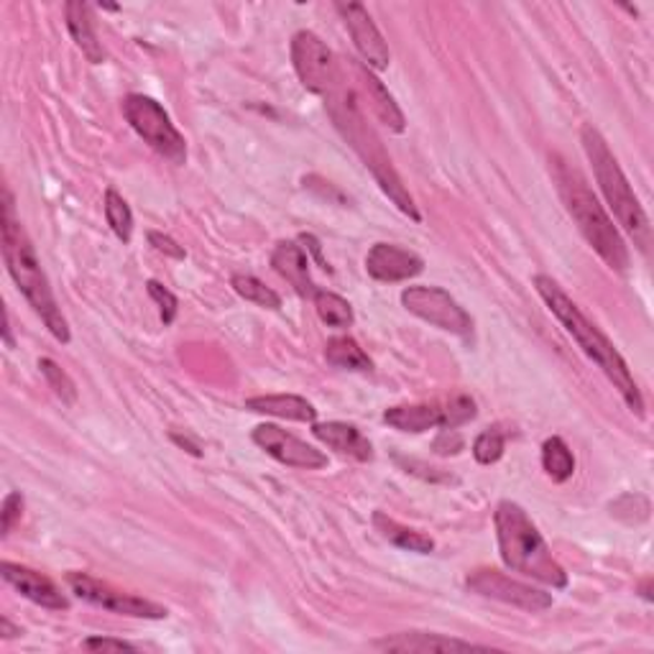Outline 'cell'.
I'll list each match as a JSON object with an SVG mask.
<instances>
[{
  "mask_svg": "<svg viewBox=\"0 0 654 654\" xmlns=\"http://www.w3.org/2000/svg\"><path fill=\"white\" fill-rule=\"evenodd\" d=\"M0 238H3V261L11 279L19 287V292L27 297V302L34 308V312L44 322L49 333H52L62 345L72 341L70 322L62 314V308L56 304V297L49 284L46 271L41 269V261L37 256V248L31 243L27 228L15 218V200L11 189L3 187V218H0Z\"/></svg>",
  "mask_w": 654,
  "mask_h": 654,
  "instance_id": "cell-3",
  "label": "cell"
},
{
  "mask_svg": "<svg viewBox=\"0 0 654 654\" xmlns=\"http://www.w3.org/2000/svg\"><path fill=\"white\" fill-rule=\"evenodd\" d=\"M374 527L388 544H394V548H399L404 552H417V554L435 552L433 537L425 534V532H417V529H412V527L399 525L396 519L386 517L384 511H376L374 515Z\"/></svg>",
  "mask_w": 654,
  "mask_h": 654,
  "instance_id": "cell-23",
  "label": "cell"
},
{
  "mask_svg": "<svg viewBox=\"0 0 654 654\" xmlns=\"http://www.w3.org/2000/svg\"><path fill=\"white\" fill-rule=\"evenodd\" d=\"M39 371L41 376L46 378V384L54 392L56 399L68 404V407H74V404H77V386H74V381L70 378L68 371L60 366V363L54 359H39Z\"/></svg>",
  "mask_w": 654,
  "mask_h": 654,
  "instance_id": "cell-29",
  "label": "cell"
},
{
  "mask_svg": "<svg viewBox=\"0 0 654 654\" xmlns=\"http://www.w3.org/2000/svg\"><path fill=\"white\" fill-rule=\"evenodd\" d=\"M68 585L80 601L93 603V606L111 611V614L131 616V619H148V621H162V619L169 616L167 606H159V603L141 599V595H134V593L118 591V588L97 581V578L87 575V573H70Z\"/></svg>",
  "mask_w": 654,
  "mask_h": 654,
  "instance_id": "cell-10",
  "label": "cell"
},
{
  "mask_svg": "<svg viewBox=\"0 0 654 654\" xmlns=\"http://www.w3.org/2000/svg\"><path fill=\"white\" fill-rule=\"evenodd\" d=\"M466 588L470 593L484 595V599L507 603V606H517L525 611H532V614H540V611H548L552 606V595L540 591V588H532L527 583H519L515 578L499 573V570L491 568H478L466 578Z\"/></svg>",
  "mask_w": 654,
  "mask_h": 654,
  "instance_id": "cell-11",
  "label": "cell"
},
{
  "mask_svg": "<svg viewBox=\"0 0 654 654\" xmlns=\"http://www.w3.org/2000/svg\"><path fill=\"white\" fill-rule=\"evenodd\" d=\"M82 647L90 652H136V644L113 640V636H90V640L82 642Z\"/></svg>",
  "mask_w": 654,
  "mask_h": 654,
  "instance_id": "cell-35",
  "label": "cell"
},
{
  "mask_svg": "<svg viewBox=\"0 0 654 654\" xmlns=\"http://www.w3.org/2000/svg\"><path fill=\"white\" fill-rule=\"evenodd\" d=\"M300 243H304V246H308V248H310V251H312V256H314V259H318V263H320V267H322V269H325V271H330V263H328L325 259H322V246H320V241H318V238H314L312 233H302V236H300Z\"/></svg>",
  "mask_w": 654,
  "mask_h": 654,
  "instance_id": "cell-37",
  "label": "cell"
},
{
  "mask_svg": "<svg viewBox=\"0 0 654 654\" xmlns=\"http://www.w3.org/2000/svg\"><path fill=\"white\" fill-rule=\"evenodd\" d=\"M532 284L537 289V294L542 297V302L548 304V310L560 320V325L565 328V333L581 345V351L603 371V374H606L611 384H614L621 399L626 402V407L632 409L636 417H644V399L640 386H636L624 355L616 351L614 343H611L606 335H603V330L585 318L581 308L562 292V287L552 277L537 274Z\"/></svg>",
  "mask_w": 654,
  "mask_h": 654,
  "instance_id": "cell-2",
  "label": "cell"
},
{
  "mask_svg": "<svg viewBox=\"0 0 654 654\" xmlns=\"http://www.w3.org/2000/svg\"><path fill=\"white\" fill-rule=\"evenodd\" d=\"M230 287L236 289V294L241 297V300L259 304V308H263V310H279L281 308V297L274 292V289L267 287L261 279H256L251 274H236L233 279H230Z\"/></svg>",
  "mask_w": 654,
  "mask_h": 654,
  "instance_id": "cell-28",
  "label": "cell"
},
{
  "mask_svg": "<svg viewBox=\"0 0 654 654\" xmlns=\"http://www.w3.org/2000/svg\"><path fill=\"white\" fill-rule=\"evenodd\" d=\"M581 144L585 148L588 162H591L595 181H599L603 197L619 220V226L634 238V246L647 256L652 246V228L650 218L644 212L640 197L634 195V187L629 185L624 169L619 167V159L609 148V141L593 123H585L581 128Z\"/></svg>",
  "mask_w": 654,
  "mask_h": 654,
  "instance_id": "cell-6",
  "label": "cell"
},
{
  "mask_svg": "<svg viewBox=\"0 0 654 654\" xmlns=\"http://www.w3.org/2000/svg\"><path fill=\"white\" fill-rule=\"evenodd\" d=\"M148 243H152L156 251L169 256V259H177V261H185L187 259V251L181 248L174 238L159 233V230H148Z\"/></svg>",
  "mask_w": 654,
  "mask_h": 654,
  "instance_id": "cell-34",
  "label": "cell"
},
{
  "mask_svg": "<svg viewBox=\"0 0 654 654\" xmlns=\"http://www.w3.org/2000/svg\"><path fill=\"white\" fill-rule=\"evenodd\" d=\"M23 507H27V501H23L21 491H11L6 496L3 509H0V532H3V537L11 534L13 527L21 521Z\"/></svg>",
  "mask_w": 654,
  "mask_h": 654,
  "instance_id": "cell-33",
  "label": "cell"
},
{
  "mask_svg": "<svg viewBox=\"0 0 654 654\" xmlns=\"http://www.w3.org/2000/svg\"><path fill=\"white\" fill-rule=\"evenodd\" d=\"M325 361L330 366L355 371V374H371L374 371V361L368 359V353L351 335L330 338L325 345Z\"/></svg>",
  "mask_w": 654,
  "mask_h": 654,
  "instance_id": "cell-24",
  "label": "cell"
},
{
  "mask_svg": "<svg viewBox=\"0 0 654 654\" xmlns=\"http://www.w3.org/2000/svg\"><path fill=\"white\" fill-rule=\"evenodd\" d=\"M6 314V325H3V341L8 347H15V341H13V333H11V314H8V310H3Z\"/></svg>",
  "mask_w": 654,
  "mask_h": 654,
  "instance_id": "cell-40",
  "label": "cell"
},
{
  "mask_svg": "<svg viewBox=\"0 0 654 654\" xmlns=\"http://www.w3.org/2000/svg\"><path fill=\"white\" fill-rule=\"evenodd\" d=\"M251 440L259 445V448L271 455V458L284 463L289 468H300V470H320L328 466V455L312 448L300 437L289 435L287 429H281L277 425H259L251 433Z\"/></svg>",
  "mask_w": 654,
  "mask_h": 654,
  "instance_id": "cell-13",
  "label": "cell"
},
{
  "mask_svg": "<svg viewBox=\"0 0 654 654\" xmlns=\"http://www.w3.org/2000/svg\"><path fill=\"white\" fill-rule=\"evenodd\" d=\"M542 468L554 484H565L575 474V455L562 437H548L542 445Z\"/></svg>",
  "mask_w": 654,
  "mask_h": 654,
  "instance_id": "cell-25",
  "label": "cell"
},
{
  "mask_svg": "<svg viewBox=\"0 0 654 654\" xmlns=\"http://www.w3.org/2000/svg\"><path fill=\"white\" fill-rule=\"evenodd\" d=\"M146 289H148V297H152V300L156 304H159L164 325H172L174 318H177V312H179V300H177V297H174L169 292V289L164 287V284H159V281H156V279L148 281Z\"/></svg>",
  "mask_w": 654,
  "mask_h": 654,
  "instance_id": "cell-32",
  "label": "cell"
},
{
  "mask_svg": "<svg viewBox=\"0 0 654 654\" xmlns=\"http://www.w3.org/2000/svg\"><path fill=\"white\" fill-rule=\"evenodd\" d=\"M325 107L330 118L335 123V128L341 131V136L351 144L353 152L361 156V162L366 164V169L374 174V179L378 181V187L384 189L388 200L399 207L404 215H409L414 222H419L422 215L417 210V205H414V197L409 195V189L404 187L399 174H396L384 144H381V138L376 136V131L368 126L366 107L361 103L359 90H355L351 85V80H347V68L341 85L325 97Z\"/></svg>",
  "mask_w": 654,
  "mask_h": 654,
  "instance_id": "cell-1",
  "label": "cell"
},
{
  "mask_svg": "<svg viewBox=\"0 0 654 654\" xmlns=\"http://www.w3.org/2000/svg\"><path fill=\"white\" fill-rule=\"evenodd\" d=\"M504 450H507V437H504L499 427L484 429L474 443V458L481 463V466H494V463H499Z\"/></svg>",
  "mask_w": 654,
  "mask_h": 654,
  "instance_id": "cell-31",
  "label": "cell"
},
{
  "mask_svg": "<svg viewBox=\"0 0 654 654\" xmlns=\"http://www.w3.org/2000/svg\"><path fill=\"white\" fill-rule=\"evenodd\" d=\"M335 11L341 13L347 34H351L355 49H359L363 64L371 72H384L392 64V52L388 44L381 37L378 27L371 19L366 6L361 3H335Z\"/></svg>",
  "mask_w": 654,
  "mask_h": 654,
  "instance_id": "cell-12",
  "label": "cell"
},
{
  "mask_svg": "<svg viewBox=\"0 0 654 654\" xmlns=\"http://www.w3.org/2000/svg\"><path fill=\"white\" fill-rule=\"evenodd\" d=\"M21 634H23L21 626H15L11 619L8 616L0 619V636H3V640H15V636H21Z\"/></svg>",
  "mask_w": 654,
  "mask_h": 654,
  "instance_id": "cell-39",
  "label": "cell"
},
{
  "mask_svg": "<svg viewBox=\"0 0 654 654\" xmlns=\"http://www.w3.org/2000/svg\"><path fill=\"white\" fill-rule=\"evenodd\" d=\"M366 271L371 279L384 281V284H399L409 281L425 271V259L409 248L394 243H376L366 253Z\"/></svg>",
  "mask_w": 654,
  "mask_h": 654,
  "instance_id": "cell-15",
  "label": "cell"
},
{
  "mask_svg": "<svg viewBox=\"0 0 654 654\" xmlns=\"http://www.w3.org/2000/svg\"><path fill=\"white\" fill-rule=\"evenodd\" d=\"M103 207H105L107 226H111L113 233L118 236V241L131 243V236H134V212H131L128 203L123 200V195L118 193V189H113V187L105 189Z\"/></svg>",
  "mask_w": 654,
  "mask_h": 654,
  "instance_id": "cell-27",
  "label": "cell"
},
{
  "mask_svg": "<svg viewBox=\"0 0 654 654\" xmlns=\"http://www.w3.org/2000/svg\"><path fill=\"white\" fill-rule=\"evenodd\" d=\"M404 310L414 318L429 322L437 330L458 335L463 341L474 338V318L443 287H407L402 292Z\"/></svg>",
  "mask_w": 654,
  "mask_h": 654,
  "instance_id": "cell-9",
  "label": "cell"
},
{
  "mask_svg": "<svg viewBox=\"0 0 654 654\" xmlns=\"http://www.w3.org/2000/svg\"><path fill=\"white\" fill-rule=\"evenodd\" d=\"M312 435L328 448L359 463H368L374 458V445L368 443V437H363L361 429L347 425V422H314Z\"/></svg>",
  "mask_w": 654,
  "mask_h": 654,
  "instance_id": "cell-17",
  "label": "cell"
},
{
  "mask_svg": "<svg viewBox=\"0 0 654 654\" xmlns=\"http://www.w3.org/2000/svg\"><path fill=\"white\" fill-rule=\"evenodd\" d=\"M371 647L384 650V652H417V654H427V652H463V650H486L478 647L474 642H463L455 640V636H445V634H433V632H404V634H394V636H384V640H376Z\"/></svg>",
  "mask_w": 654,
  "mask_h": 654,
  "instance_id": "cell-18",
  "label": "cell"
},
{
  "mask_svg": "<svg viewBox=\"0 0 654 654\" xmlns=\"http://www.w3.org/2000/svg\"><path fill=\"white\" fill-rule=\"evenodd\" d=\"M347 64H351V72L355 74V80L361 82V90L355 87L359 90L361 103H366L371 107V113H374L376 118L392 131V134H404V131H407V118H404L402 107L396 105L392 93L384 87V82H381L376 74L366 68V64H359V62H347Z\"/></svg>",
  "mask_w": 654,
  "mask_h": 654,
  "instance_id": "cell-16",
  "label": "cell"
},
{
  "mask_svg": "<svg viewBox=\"0 0 654 654\" xmlns=\"http://www.w3.org/2000/svg\"><path fill=\"white\" fill-rule=\"evenodd\" d=\"M384 422L399 433H427V429L443 427V404H399L384 412Z\"/></svg>",
  "mask_w": 654,
  "mask_h": 654,
  "instance_id": "cell-22",
  "label": "cell"
},
{
  "mask_svg": "<svg viewBox=\"0 0 654 654\" xmlns=\"http://www.w3.org/2000/svg\"><path fill=\"white\" fill-rule=\"evenodd\" d=\"M292 64L304 90L320 95L322 101L341 85L345 74L343 62L312 31H297L292 37Z\"/></svg>",
  "mask_w": 654,
  "mask_h": 654,
  "instance_id": "cell-8",
  "label": "cell"
},
{
  "mask_svg": "<svg viewBox=\"0 0 654 654\" xmlns=\"http://www.w3.org/2000/svg\"><path fill=\"white\" fill-rule=\"evenodd\" d=\"M550 174L562 205H565L568 215L573 218L578 230H581L585 243L601 256V261L611 271L626 274L629 267H632V253H629L626 241L614 226V218L599 203L593 189L588 187L583 174L570 167L560 154H550Z\"/></svg>",
  "mask_w": 654,
  "mask_h": 654,
  "instance_id": "cell-4",
  "label": "cell"
},
{
  "mask_svg": "<svg viewBox=\"0 0 654 654\" xmlns=\"http://www.w3.org/2000/svg\"><path fill=\"white\" fill-rule=\"evenodd\" d=\"M271 267L281 279H287L300 297H314L318 287L310 277V259L302 246L294 241H279L271 251Z\"/></svg>",
  "mask_w": 654,
  "mask_h": 654,
  "instance_id": "cell-19",
  "label": "cell"
},
{
  "mask_svg": "<svg viewBox=\"0 0 654 654\" xmlns=\"http://www.w3.org/2000/svg\"><path fill=\"white\" fill-rule=\"evenodd\" d=\"M312 300H314V310H318V318L325 322L328 328H351L355 322L351 302L343 300L341 294L318 289Z\"/></svg>",
  "mask_w": 654,
  "mask_h": 654,
  "instance_id": "cell-26",
  "label": "cell"
},
{
  "mask_svg": "<svg viewBox=\"0 0 654 654\" xmlns=\"http://www.w3.org/2000/svg\"><path fill=\"white\" fill-rule=\"evenodd\" d=\"M463 445H466V440H463L458 429H440V435H437L433 443V450L437 455H458L463 450Z\"/></svg>",
  "mask_w": 654,
  "mask_h": 654,
  "instance_id": "cell-36",
  "label": "cell"
},
{
  "mask_svg": "<svg viewBox=\"0 0 654 654\" xmlns=\"http://www.w3.org/2000/svg\"><path fill=\"white\" fill-rule=\"evenodd\" d=\"M0 578H3L13 591H19L23 599H29L41 609H49V611L70 609L68 595L60 591V585H56L52 578L37 573V570H31L27 565H15V562L6 560L0 562Z\"/></svg>",
  "mask_w": 654,
  "mask_h": 654,
  "instance_id": "cell-14",
  "label": "cell"
},
{
  "mask_svg": "<svg viewBox=\"0 0 654 654\" xmlns=\"http://www.w3.org/2000/svg\"><path fill=\"white\" fill-rule=\"evenodd\" d=\"M501 562L515 573L550 588H568L565 568L554 560L540 529L517 501H499L494 515Z\"/></svg>",
  "mask_w": 654,
  "mask_h": 654,
  "instance_id": "cell-5",
  "label": "cell"
},
{
  "mask_svg": "<svg viewBox=\"0 0 654 654\" xmlns=\"http://www.w3.org/2000/svg\"><path fill=\"white\" fill-rule=\"evenodd\" d=\"M64 19H68V31L74 44L90 64H103L105 62V49L101 39L95 34L93 23V11H90L87 3H80V0H70L64 3Z\"/></svg>",
  "mask_w": 654,
  "mask_h": 654,
  "instance_id": "cell-20",
  "label": "cell"
},
{
  "mask_svg": "<svg viewBox=\"0 0 654 654\" xmlns=\"http://www.w3.org/2000/svg\"><path fill=\"white\" fill-rule=\"evenodd\" d=\"M476 402L468 394H455L443 404V427L440 429H458L476 419Z\"/></svg>",
  "mask_w": 654,
  "mask_h": 654,
  "instance_id": "cell-30",
  "label": "cell"
},
{
  "mask_svg": "<svg viewBox=\"0 0 654 654\" xmlns=\"http://www.w3.org/2000/svg\"><path fill=\"white\" fill-rule=\"evenodd\" d=\"M123 118L128 121V126L154 148L156 154L172 164H185L187 162V141L179 134V128L174 126L169 113L164 111L162 103H156L148 95H128L123 101Z\"/></svg>",
  "mask_w": 654,
  "mask_h": 654,
  "instance_id": "cell-7",
  "label": "cell"
},
{
  "mask_svg": "<svg viewBox=\"0 0 654 654\" xmlns=\"http://www.w3.org/2000/svg\"><path fill=\"white\" fill-rule=\"evenodd\" d=\"M172 440H174V443H177V445H179V448H185L187 453H193V455H195V458H200V455H203V450H200V445H197V443H193V440H189V437H187V435L172 433Z\"/></svg>",
  "mask_w": 654,
  "mask_h": 654,
  "instance_id": "cell-38",
  "label": "cell"
},
{
  "mask_svg": "<svg viewBox=\"0 0 654 654\" xmlns=\"http://www.w3.org/2000/svg\"><path fill=\"white\" fill-rule=\"evenodd\" d=\"M246 409L256 414H269V417H279V419L310 422V425H314V419H318V409H314V404L297 394L251 396V399H246Z\"/></svg>",
  "mask_w": 654,
  "mask_h": 654,
  "instance_id": "cell-21",
  "label": "cell"
}]
</instances>
